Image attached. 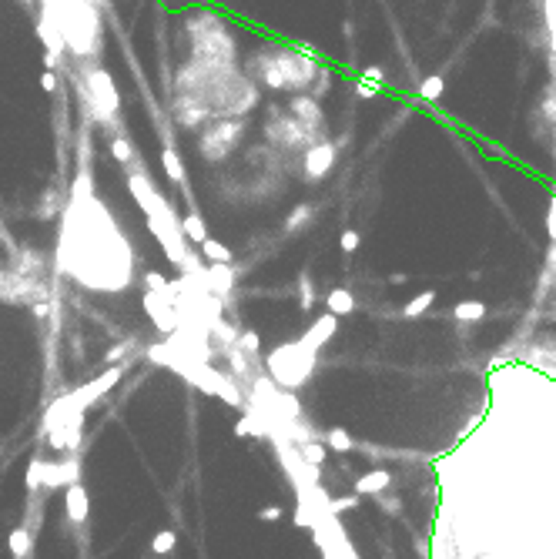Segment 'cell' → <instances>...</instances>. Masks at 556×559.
<instances>
[{"label":"cell","instance_id":"1","mask_svg":"<svg viewBox=\"0 0 556 559\" xmlns=\"http://www.w3.org/2000/svg\"><path fill=\"white\" fill-rule=\"evenodd\" d=\"M57 272L101 292H121L134 282L131 245L114 225L108 205L91 195L88 168L71 185V201L64 208L57 242Z\"/></svg>","mask_w":556,"mask_h":559},{"label":"cell","instance_id":"2","mask_svg":"<svg viewBox=\"0 0 556 559\" xmlns=\"http://www.w3.org/2000/svg\"><path fill=\"white\" fill-rule=\"evenodd\" d=\"M128 191H131V198L138 201V208L144 211L148 228H151V235L161 242L168 262L178 265V268H185L191 252H188V245H185L188 235H185V228H181V221H178L175 208H171V201L151 185V178L144 175L141 168H138V171H128Z\"/></svg>","mask_w":556,"mask_h":559},{"label":"cell","instance_id":"3","mask_svg":"<svg viewBox=\"0 0 556 559\" xmlns=\"http://www.w3.org/2000/svg\"><path fill=\"white\" fill-rule=\"evenodd\" d=\"M318 74V61L312 54H298L292 47H275V51H255L248 57V77L262 88L272 91H302L312 88V77Z\"/></svg>","mask_w":556,"mask_h":559},{"label":"cell","instance_id":"4","mask_svg":"<svg viewBox=\"0 0 556 559\" xmlns=\"http://www.w3.org/2000/svg\"><path fill=\"white\" fill-rule=\"evenodd\" d=\"M315 355L318 352H312L302 339L282 342V345H275V349L265 355V372H268V379H275V382L282 385V389L295 392L298 385L308 382V375L315 369Z\"/></svg>","mask_w":556,"mask_h":559},{"label":"cell","instance_id":"5","mask_svg":"<svg viewBox=\"0 0 556 559\" xmlns=\"http://www.w3.org/2000/svg\"><path fill=\"white\" fill-rule=\"evenodd\" d=\"M81 101L88 104L91 118L101 124V128H111V124H118V108H121V98H118V88H114V81L104 67L98 64H88L81 71Z\"/></svg>","mask_w":556,"mask_h":559},{"label":"cell","instance_id":"6","mask_svg":"<svg viewBox=\"0 0 556 559\" xmlns=\"http://www.w3.org/2000/svg\"><path fill=\"white\" fill-rule=\"evenodd\" d=\"M241 134H245V118H215L198 134V154L208 165H221L241 144Z\"/></svg>","mask_w":556,"mask_h":559},{"label":"cell","instance_id":"7","mask_svg":"<svg viewBox=\"0 0 556 559\" xmlns=\"http://www.w3.org/2000/svg\"><path fill=\"white\" fill-rule=\"evenodd\" d=\"M265 134H268V144L288 151H305L308 144H315V138L305 131V124L295 118L292 111H272L268 121H265Z\"/></svg>","mask_w":556,"mask_h":559},{"label":"cell","instance_id":"8","mask_svg":"<svg viewBox=\"0 0 556 559\" xmlns=\"http://www.w3.org/2000/svg\"><path fill=\"white\" fill-rule=\"evenodd\" d=\"M144 312L151 315V322L164 335H175V332L181 329V308H178V295L171 285L148 292V295H144Z\"/></svg>","mask_w":556,"mask_h":559},{"label":"cell","instance_id":"9","mask_svg":"<svg viewBox=\"0 0 556 559\" xmlns=\"http://www.w3.org/2000/svg\"><path fill=\"white\" fill-rule=\"evenodd\" d=\"M335 141H328V138H322V141L308 144L305 151H302V181L305 185H318L322 178L335 168Z\"/></svg>","mask_w":556,"mask_h":559},{"label":"cell","instance_id":"10","mask_svg":"<svg viewBox=\"0 0 556 559\" xmlns=\"http://www.w3.org/2000/svg\"><path fill=\"white\" fill-rule=\"evenodd\" d=\"M288 111L305 124V131L312 134L315 141L325 138V114H322V108H318V98H312V94H295L292 104H288Z\"/></svg>","mask_w":556,"mask_h":559},{"label":"cell","instance_id":"11","mask_svg":"<svg viewBox=\"0 0 556 559\" xmlns=\"http://www.w3.org/2000/svg\"><path fill=\"white\" fill-rule=\"evenodd\" d=\"M175 121L188 131H198V128H205L208 121H215V114L201 104V101L188 98V94H178L175 98Z\"/></svg>","mask_w":556,"mask_h":559},{"label":"cell","instance_id":"12","mask_svg":"<svg viewBox=\"0 0 556 559\" xmlns=\"http://www.w3.org/2000/svg\"><path fill=\"white\" fill-rule=\"evenodd\" d=\"M335 332H338V315H332V312H328V315L315 318V322H312V325L302 332V342H305L312 352H322L328 342L335 339Z\"/></svg>","mask_w":556,"mask_h":559},{"label":"cell","instance_id":"13","mask_svg":"<svg viewBox=\"0 0 556 559\" xmlns=\"http://www.w3.org/2000/svg\"><path fill=\"white\" fill-rule=\"evenodd\" d=\"M198 278H201V285H205V292H211V295H228L231 288H235V272H231L228 265H205L201 272H198Z\"/></svg>","mask_w":556,"mask_h":559},{"label":"cell","instance_id":"14","mask_svg":"<svg viewBox=\"0 0 556 559\" xmlns=\"http://www.w3.org/2000/svg\"><path fill=\"white\" fill-rule=\"evenodd\" d=\"M64 506H67V519L71 523H84L88 519V509H91V503H88V489L81 483H74V486H67V493H64Z\"/></svg>","mask_w":556,"mask_h":559},{"label":"cell","instance_id":"15","mask_svg":"<svg viewBox=\"0 0 556 559\" xmlns=\"http://www.w3.org/2000/svg\"><path fill=\"white\" fill-rule=\"evenodd\" d=\"M77 483V459L44 462V486H74Z\"/></svg>","mask_w":556,"mask_h":559},{"label":"cell","instance_id":"16","mask_svg":"<svg viewBox=\"0 0 556 559\" xmlns=\"http://www.w3.org/2000/svg\"><path fill=\"white\" fill-rule=\"evenodd\" d=\"M389 486H393V472L389 469H369V472H362L359 476L355 493L359 496H382Z\"/></svg>","mask_w":556,"mask_h":559},{"label":"cell","instance_id":"17","mask_svg":"<svg viewBox=\"0 0 556 559\" xmlns=\"http://www.w3.org/2000/svg\"><path fill=\"white\" fill-rule=\"evenodd\" d=\"M325 308L332 312V315H352L355 312V298H352V292L349 288H332L325 295Z\"/></svg>","mask_w":556,"mask_h":559},{"label":"cell","instance_id":"18","mask_svg":"<svg viewBox=\"0 0 556 559\" xmlns=\"http://www.w3.org/2000/svg\"><path fill=\"white\" fill-rule=\"evenodd\" d=\"M111 154H114V158H118L124 168L138 171V151L131 148V141H128L124 134H114V141H111Z\"/></svg>","mask_w":556,"mask_h":559},{"label":"cell","instance_id":"19","mask_svg":"<svg viewBox=\"0 0 556 559\" xmlns=\"http://www.w3.org/2000/svg\"><path fill=\"white\" fill-rule=\"evenodd\" d=\"M325 446L332 452H338V456H345V452L355 449V439L349 436V429H342V426H332L325 432Z\"/></svg>","mask_w":556,"mask_h":559},{"label":"cell","instance_id":"20","mask_svg":"<svg viewBox=\"0 0 556 559\" xmlns=\"http://www.w3.org/2000/svg\"><path fill=\"white\" fill-rule=\"evenodd\" d=\"M453 318L456 322H482L486 318V305H482L480 298H466V302H459L453 308Z\"/></svg>","mask_w":556,"mask_h":559},{"label":"cell","instance_id":"21","mask_svg":"<svg viewBox=\"0 0 556 559\" xmlns=\"http://www.w3.org/2000/svg\"><path fill=\"white\" fill-rule=\"evenodd\" d=\"M7 546H11L14 559H27L31 556V546H34L31 529H14L11 536H7Z\"/></svg>","mask_w":556,"mask_h":559},{"label":"cell","instance_id":"22","mask_svg":"<svg viewBox=\"0 0 556 559\" xmlns=\"http://www.w3.org/2000/svg\"><path fill=\"white\" fill-rule=\"evenodd\" d=\"M433 302H436V292H419L415 298H409L403 308V318H423L429 308H433Z\"/></svg>","mask_w":556,"mask_h":559},{"label":"cell","instance_id":"23","mask_svg":"<svg viewBox=\"0 0 556 559\" xmlns=\"http://www.w3.org/2000/svg\"><path fill=\"white\" fill-rule=\"evenodd\" d=\"M312 218H315V208H312V205H298V208L285 218V235H298Z\"/></svg>","mask_w":556,"mask_h":559},{"label":"cell","instance_id":"24","mask_svg":"<svg viewBox=\"0 0 556 559\" xmlns=\"http://www.w3.org/2000/svg\"><path fill=\"white\" fill-rule=\"evenodd\" d=\"M181 228H185L188 242H195V245H201V242H208V238H211V235H208V228H205V221H201V215H198V211L185 215V221H181Z\"/></svg>","mask_w":556,"mask_h":559},{"label":"cell","instance_id":"25","mask_svg":"<svg viewBox=\"0 0 556 559\" xmlns=\"http://www.w3.org/2000/svg\"><path fill=\"white\" fill-rule=\"evenodd\" d=\"M443 91H446V77L443 74H429L419 81V98L423 101H439L443 98Z\"/></svg>","mask_w":556,"mask_h":559},{"label":"cell","instance_id":"26","mask_svg":"<svg viewBox=\"0 0 556 559\" xmlns=\"http://www.w3.org/2000/svg\"><path fill=\"white\" fill-rule=\"evenodd\" d=\"M201 248V255H205L211 265H231V248H225L221 242H215V238H208V242L198 245Z\"/></svg>","mask_w":556,"mask_h":559},{"label":"cell","instance_id":"27","mask_svg":"<svg viewBox=\"0 0 556 559\" xmlns=\"http://www.w3.org/2000/svg\"><path fill=\"white\" fill-rule=\"evenodd\" d=\"M161 165H164V175L171 178L175 185H185V165H181V158H178L171 148H164L161 151Z\"/></svg>","mask_w":556,"mask_h":559},{"label":"cell","instance_id":"28","mask_svg":"<svg viewBox=\"0 0 556 559\" xmlns=\"http://www.w3.org/2000/svg\"><path fill=\"white\" fill-rule=\"evenodd\" d=\"M298 305L305 308V312L315 305V282H312V275L308 272L298 275Z\"/></svg>","mask_w":556,"mask_h":559},{"label":"cell","instance_id":"29","mask_svg":"<svg viewBox=\"0 0 556 559\" xmlns=\"http://www.w3.org/2000/svg\"><path fill=\"white\" fill-rule=\"evenodd\" d=\"M325 456H328V449L322 442H305V446H302V459H305L308 466H315V469L325 466Z\"/></svg>","mask_w":556,"mask_h":559},{"label":"cell","instance_id":"30","mask_svg":"<svg viewBox=\"0 0 556 559\" xmlns=\"http://www.w3.org/2000/svg\"><path fill=\"white\" fill-rule=\"evenodd\" d=\"M175 546H178V533H171V529H161V533L151 539V553H158V556H168Z\"/></svg>","mask_w":556,"mask_h":559},{"label":"cell","instance_id":"31","mask_svg":"<svg viewBox=\"0 0 556 559\" xmlns=\"http://www.w3.org/2000/svg\"><path fill=\"white\" fill-rule=\"evenodd\" d=\"M238 349L251 359H258V352H262V339H258V332H241L238 335Z\"/></svg>","mask_w":556,"mask_h":559},{"label":"cell","instance_id":"32","mask_svg":"<svg viewBox=\"0 0 556 559\" xmlns=\"http://www.w3.org/2000/svg\"><path fill=\"white\" fill-rule=\"evenodd\" d=\"M27 486H31V489H41V486H44V459L31 462V469H27Z\"/></svg>","mask_w":556,"mask_h":559},{"label":"cell","instance_id":"33","mask_svg":"<svg viewBox=\"0 0 556 559\" xmlns=\"http://www.w3.org/2000/svg\"><path fill=\"white\" fill-rule=\"evenodd\" d=\"M359 242H362L359 231H355V228H345V231H342V238H338V248H342L345 255H352L355 248H359Z\"/></svg>","mask_w":556,"mask_h":559},{"label":"cell","instance_id":"34","mask_svg":"<svg viewBox=\"0 0 556 559\" xmlns=\"http://www.w3.org/2000/svg\"><path fill=\"white\" fill-rule=\"evenodd\" d=\"M355 94H359V98H379V94H382V84L359 77V81H355Z\"/></svg>","mask_w":556,"mask_h":559},{"label":"cell","instance_id":"35","mask_svg":"<svg viewBox=\"0 0 556 559\" xmlns=\"http://www.w3.org/2000/svg\"><path fill=\"white\" fill-rule=\"evenodd\" d=\"M375 499H379V506H382V513H393V516H399L403 513V499H399V496H375Z\"/></svg>","mask_w":556,"mask_h":559},{"label":"cell","instance_id":"36","mask_svg":"<svg viewBox=\"0 0 556 559\" xmlns=\"http://www.w3.org/2000/svg\"><path fill=\"white\" fill-rule=\"evenodd\" d=\"M359 499H362L359 493H355V496H345V499H332V516H338V513H349V509H355V506H359Z\"/></svg>","mask_w":556,"mask_h":559},{"label":"cell","instance_id":"37","mask_svg":"<svg viewBox=\"0 0 556 559\" xmlns=\"http://www.w3.org/2000/svg\"><path fill=\"white\" fill-rule=\"evenodd\" d=\"M546 235H550V242L556 245V191L550 198V208H546Z\"/></svg>","mask_w":556,"mask_h":559},{"label":"cell","instance_id":"38","mask_svg":"<svg viewBox=\"0 0 556 559\" xmlns=\"http://www.w3.org/2000/svg\"><path fill=\"white\" fill-rule=\"evenodd\" d=\"M546 24H550V41L556 51V0H546Z\"/></svg>","mask_w":556,"mask_h":559},{"label":"cell","instance_id":"39","mask_svg":"<svg viewBox=\"0 0 556 559\" xmlns=\"http://www.w3.org/2000/svg\"><path fill=\"white\" fill-rule=\"evenodd\" d=\"M144 285H148V292H154V288H168L171 282H168L161 272H148L144 275Z\"/></svg>","mask_w":556,"mask_h":559},{"label":"cell","instance_id":"40","mask_svg":"<svg viewBox=\"0 0 556 559\" xmlns=\"http://www.w3.org/2000/svg\"><path fill=\"white\" fill-rule=\"evenodd\" d=\"M258 519H265V523H278V519H282V506H265V509H258Z\"/></svg>","mask_w":556,"mask_h":559},{"label":"cell","instance_id":"41","mask_svg":"<svg viewBox=\"0 0 556 559\" xmlns=\"http://www.w3.org/2000/svg\"><path fill=\"white\" fill-rule=\"evenodd\" d=\"M41 88H44L47 94H54V91H57V74H54V71H44V74H41Z\"/></svg>","mask_w":556,"mask_h":559},{"label":"cell","instance_id":"42","mask_svg":"<svg viewBox=\"0 0 556 559\" xmlns=\"http://www.w3.org/2000/svg\"><path fill=\"white\" fill-rule=\"evenodd\" d=\"M362 77H365V81H375V84H382V81H385V71H382V67H365V71H362Z\"/></svg>","mask_w":556,"mask_h":559},{"label":"cell","instance_id":"43","mask_svg":"<svg viewBox=\"0 0 556 559\" xmlns=\"http://www.w3.org/2000/svg\"><path fill=\"white\" fill-rule=\"evenodd\" d=\"M47 312H51L47 302H37V305H34V315H37V318H47Z\"/></svg>","mask_w":556,"mask_h":559},{"label":"cell","instance_id":"44","mask_svg":"<svg viewBox=\"0 0 556 559\" xmlns=\"http://www.w3.org/2000/svg\"><path fill=\"white\" fill-rule=\"evenodd\" d=\"M389 285H405V275H403V272H395V275H389Z\"/></svg>","mask_w":556,"mask_h":559},{"label":"cell","instance_id":"45","mask_svg":"<svg viewBox=\"0 0 556 559\" xmlns=\"http://www.w3.org/2000/svg\"><path fill=\"white\" fill-rule=\"evenodd\" d=\"M91 4H98V7H104V4H111V0H91Z\"/></svg>","mask_w":556,"mask_h":559}]
</instances>
